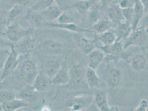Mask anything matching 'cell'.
I'll list each match as a JSON object with an SVG mask.
<instances>
[{"instance_id": "obj_3", "label": "cell", "mask_w": 148, "mask_h": 111, "mask_svg": "<svg viewBox=\"0 0 148 111\" xmlns=\"http://www.w3.org/2000/svg\"><path fill=\"white\" fill-rule=\"evenodd\" d=\"M86 69L81 65H77L70 69V80L73 86L76 88H87L86 78Z\"/></svg>"}, {"instance_id": "obj_15", "label": "cell", "mask_w": 148, "mask_h": 111, "mask_svg": "<svg viewBox=\"0 0 148 111\" xmlns=\"http://www.w3.org/2000/svg\"><path fill=\"white\" fill-rule=\"evenodd\" d=\"M106 55L121 56L122 60V55L125 49H124L122 41H116L115 42L109 45H103L99 47Z\"/></svg>"}, {"instance_id": "obj_43", "label": "cell", "mask_w": 148, "mask_h": 111, "mask_svg": "<svg viewBox=\"0 0 148 111\" xmlns=\"http://www.w3.org/2000/svg\"><path fill=\"white\" fill-rule=\"evenodd\" d=\"M42 109H43V110H42V111H50V108L48 107V106H45V107H44Z\"/></svg>"}, {"instance_id": "obj_6", "label": "cell", "mask_w": 148, "mask_h": 111, "mask_svg": "<svg viewBox=\"0 0 148 111\" xmlns=\"http://www.w3.org/2000/svg\"><path fill=\"white\" fill-rule=\"evenodd\" d=\"M20 73L25 80L29 85H32L38 74L37 65L32 60L27 58L20 67Z\"/></svg>"}, {"instance_id": "obj_14", "label": "cell", "mask_w": 148, "mask_h": 111, "mask_svg": "<svg viewBox=\"0 0 148 111\" xmlns=\"http://www.w3.org/2000/svg\"><path fill=\"white\" fill-rule=\"evenodd\" d=\"M35 42V38L29 37L21 42L19 41L13 47L18 55H27L34 47Z\"/></svg>"}, {"instance_id": "obj_44", "label": "cell", "mask_w": 148, "mask_h": 111, "mask_svg": "<svg viewBox=\"0 0 148 111\" xmlns=\"http://www.w3.org/2000/svg\"><path fill=\"white\" fill-rule=\"evenodd\" d=\"M0 111H4L3 106H2V104L0 103Z\"/></svg>"}, {"instance_id": "obj_35", "label": "cell", "mask_w": 148, "mask_h": 111, "mask_svg": "<svg viewBox=\"0 0 148 111\" xmlns=\"http://www.w3.org/2000/svg\"><path fill=\"white\" fill-rule=\"evenodd\" d=\"M122 13H123L124 19H125V21L131 24L132 19H133V7L122 9Z\"/></svg>"}, {"instance_id": "obj_8", "label": "cell", "mask_w": 148, "mask_h": 111, "mask_svg": "<svg viewBox=\"0 0 148 111\" xmlns=\"http://www.w3.org/2000/svg\"><path fill=\"white\" fill-rule=\"evenodd\" d=\"M62 48L63 47L62 43L51 39H48L44 41L40 45L41 51L47 55H60L62 51Z\"/></svg>"}, {"instance_id": "obj_29", "label": "cell", "mask_w": 148, "mask_h": 111, "mask_svg": "<svg viewBox=\"0 0 148 111\" xmlns=\"http://www.w3.org/2000/svg\"><path fill=\"white\" fill-rule=\"evenodd\" d=\"M99 0H80L75 3V7L81 14L88 11Z\"/></svg>"}, {"instance_id": "obj_19", "label": "cell", "mask_w": 148, "mask_h": 111, "mask_svg": "<svg viewBox=\"0 0 148 111\" xmlns=\"http://www.w3.org/2000/svg\"><path fill=\"white\" fill-rule=\"evenodd\" d=\"M76 40L80 49L87 55L95 49V43L97 41L96 38L93 40H90L80 35L77 36Z\"/></svg>"}, {"instance_id": "obj_5", "label": "cell", "mask_w": 148, "mask_h": 111, "mask_svg": "<svg viewBox=\"0 0 148 111\" xmlns=\"http://www.w3.org/2000/svg\"><path fill=\"white\" fill-rule=\"evenodd\" d=\"M105 71V79L107 86L112 88L117 87L122 78V73L119 68L112 65L111 62L106 63Z\"/></svg>"}, {"instance_id": "obj_27", "label": "cell", "mask_w": 148, "mask_h": 111, "mask_svg": "<svg viewBox=\"0 0 148 111\" xmlns=\"http://www.w3.org/2000/svg\"><path fill=\"white\" fill-rule=\"evenodd\" d=\"M62 65L56 60H48L44 63L43 72L51 79L56 75Z\"/></svg>"}, {"instance_id": "obj_20", "label": "cell", "mask_w": 148, "mask_h": 111, "mask_svg": "<svg viewBox=\"0 0 148 111\" xmlns=\"http://www.w3.org/2000/svg\"><path fill=\"white\" fill-rule=\"evenodd\" d=\"M130 63L134 71L139 72L143 71L146 67L147 59L144 55L137 53L132 57L130 60Z\"/></svg>"}, {"instance_id": "obj_30", "label": "cell", "mask_w": 148, "mask_h": 111, "mask_svg": "<svg viewBox=\"0 0 148 111\" xmlns=\"http://www.w3.org/2000/svg\"><path fill=\"white\" fill-rule=\"evenodd\" d=\"M24 7L18 5H14L7 12L8 16L11 20L17 18L23 11Z\"/></svg>"}, {"instance_id": "obj_22", "label": "cell", "mask_w": 148, "mask_h": 111, "mask_svg": "<svg viewBox=\"0 0 148 111\" xmlns=\"http://www.w3.org/2000/svg\"><path fill=\"white\" fill-rule=\"evenodd\" d=\"M86 78L87 86L91 89L97 88L99 86L101 79L96 72V69L88 67L86 70Z\"/></svg>"}, {"instance_id": "obj_28", "label": "cell", "mask_w": 148, "mask_h": 111, "mask_svg": "<svg viewBox=\"0 0 148 111\" xmlns=\"http://www.w3.org/2000/svg\"><path fill=\"white\" fill-rule=\"evenodd\" d=\"M96 34V39L97 41H101L103 45H109L116 41V36L112 29L102 33Z\"/></svg>"}, {"instance_id": "obj_38", "label": "cell", "mask_w": 148, "mask_h": 111, "mask_svg": "<svg viewBox=\"0 0 148 111\" xmlns=\"http://www.w3.org/2000/svg\"><path fill=\"white\" fill-rule=\"evenodd\" d=\"M134 0H120L118 5L122 9L128 7H132L134 5Z\"/></svg>"}, {"instance_id": "obj_10", "label": "cell", "mask_w": 148, "mask_h": 111, "mask_svg": "<svg viewBox=\"0 0 148 111\" xmlns=\"http://www.w3.org/2000/svg\"><path fill=\"white\" fill-rule=\"evenodd\" d=\"M70 80V69L66 64H63L51 79V83L54 85H66L69 84Z\"/></svg>"}, {"instance_id": "obj_40", "label": "cell", "mask_w": 148, "mask_h": 111, "mask_svg": "<svg viewBox=\"0 0 148 111\" xmlns=\"http://www.w3.org/2000/svg\"><path fill=\"white\" fill-rule=\"evenodd\" d=\"M101 1V5L103 7L110 6L113 4H118L120 0H99Z\"/></svg>"}, {"instance_id": "obj_4", "label": "cell", "mask_w": 148, "mask_h": 111, "mask_svg": "<svg viewBox=\"0 0 148 111\" xmlns=\"http://www.w3.org/2000/svg\"><path fill=\"white\" fill-rule=\"evenodd\" d=\"M14 45L10 48V52L4 63L2 72L0 76V82H2L7 77L12 74L19 64L18 54L14 48Z\"/></svg>"}, {"instance_id": "obj_36", "label": "cell", "mask_w": 148, "mask_h": 111, "mask_svg": "<svg viewBox=\"0 0 148 111\" xmlns=\"http://www.w3.org/2000/svg\"><path fill=\"white\" fill-rule=\"evenodd\" d=\"M88 18L90 21L93 24H95L101 19V15L97 8H93L92 10L89 13Z\"/></svg>"}, {"instance_id": "obj_37", "label": "cell", "mask_w": 148, "mask_h": 111, "mask_svg": "<svg viewBox=\"0 0 148 111\" xmlns=\"http://www.w3.org/2000/svg\"><path fill=\"white\" fill-rule=\"evenodd\" d=\"M148 110V101L147 99H141L137 107L135 108L133 111H147Z\"/></svg>"}, {"instance_id": "obj_32", "label": "cell", "mask_w": 148, "mask_h": 111, "mask_svg": "<svg viewBox=\"0 0 148 111\" xmlns=\"http://www.w3.org/2000/svg\"><path fill=\"white\" fill-rule=\"evenodd\" d=\"M15 98L16 95L12 91L8 90L0 91V103L1 104L8 102Z\"/></svg>"}, {"instance_id": "obj_21", "label": "cell", "mask_w": 148, "mask_h": 111, "mask_svg": "<svg viewBox=\"0 0 148 111\" xmlns=\"http://www.w3.org/2000/svg\"><path fill=\"white\" fill-rule=\"evenodd\" d=\"M108 14L109 19L112 22L117 24L125 21L122 13V9L118 4H113L108 7Z\"/></svg>"}, {"instance_id": "obj_11", "label": "cell", "mask_w": 148, "mask_h": 111, "mask_svg": "<svg viewBox=\"0 0 148 111\" xmlns=\"http://www.w3.org/2000/svg\"><path fill=\"white\" fill-rule=\"evenodd\" d=\"M46 25H48L49 27H53V28H61L66 30L68 31L73 32L76 33H83L86 32H90V33H95V32L91 29H87L86 28L82 27L80 26L76 25L74 23L71 24H61L59 23H55L53 22H47Z\"/></svg>"}, {"instance_id": "obj_46", "label": "cell", "mask_w": 148, "mask_h": 111, "mask_svg": "<svg viewBox=\"0 0 148 111\" xmlns=\"http://www.w3.org/2000/svg\"><path fill=\"white\" fill-rule=\"evenodd\" d=\"M1 82H0V85H1Z\"/></svg>"}, {"instance_id": "obj_2", "label": "cell", "mask_w": 148, "mask_h": 111, "mask_svg": "<svg viewBox=\"0 0 148 111\" xmlns=\"http://www.w3.org/2000/svg\"><path fill=\"white\" fill-rule=\"evenodd\" d=\"M93 101V97L91 96H73L66 99L65 105L72 111H85L90 107Z\"/></svg>"}, {"instance_id": "obj_31", "label": "cell", "mask_w": 148, "mask_h": 111, "mask_svg": "<svg viewBox=\"0 0 148 111\" xmlns=\"http://www.w3.org/2000/svg\"><path fill=\"white\" fill-rule=\"evenodd\" d=\"M11 20L9 18L7 13H0V32L5 31L11 24Z\"/></svg>"}, {"instance_id": "obj_41", "label": "cell", "mask_w": 148, "mask_h": 111, "mask_svg": "<svg viewBox=\"0 0 148 111\" xmlns=\"http://www.w3.org/2000/svg\"><path fill=\"white\" fill-rule=\"evenodd\" d=\"M12 1L14 5H18L22 6L25 7L29 5L32 0H10Z\"/></svg>"}, {"instance_id": "obj_42", "label": "cell", "mask_w": 148, "mask_h": 111, "mask_svg": "<svg viewBox=\"0 0 148 111\" xmlns=\"http://www.w3.org/2000/svg\"><path fill=\"white\" fill-rule=\"evenodd\" d=\"M144 7L145 11L148 10V0H140Z\"/></svg>"}, {"instance_id": "obj_1", "label": "cell", "mask_w": 148, "mask_h": 111, "mask_svg": "<svg viewBox=\"0 0 148 111\" xmlns=\"http://www.w3.org/2000/svg\"><path fill=\"white\" fill-rule=\"evenodd\" d=\"M148 41V28L144 26L138 27L135 31H132L130 36L122 40L124 49L130 47H140L145 45Z\"/></svg>"}, {"instance_id": "obj_47", "label": "cell", "mask_w": 148, "mask_h": 111, "mask_svg": "<svg viewBox=\"0 0 148 111\" xmlns=\"http://www.w3.org/2000/svg\"><path fill=\"white\" fill-rule=\"evenodd\" d=\"M9 1H10V0H9Z\"/></svg>"}, {"instance_id": "obj_7", "label": "cell", "mask_w": 148, "mask_h": 111, "mask_svg": "<svg viewBox=\"0 0 148 111\" xmlns=\"http://www.w3.org/2000/svg\"><path fill=\"white\" fill-rule=\"evenodd\" d=\"M30 30L21 27L17 23H14L8 27L5 31L7 38L13 44L20 41L23 38L28 35Z\"/></svg>"}, {"instance_id": "obj_24", "label": "cell", "mask_w": 148, "mask_h": 111, "mask_svg": "<svg viewBox=\"0 0 148 111\" xmlns=\"http://www.w3.org/2000/svg\"><path fill=\"white\" fill-rule=\"evenodd\" d=\"M112 21L109 18H101L93 25L91 30H92L95 33L99 34L110 30L112 29Z\"/></svg>"}, {"instance_id": "obj_9", "label": "cell", "mask_w": 148, "mask_h": 111, "mask_svg": "<svg viewBox=\"0 0 148 111\" xmlns=\"http://www.w3.org/2000/svg\"><path fill=\"white\" fill-rule=\"evenodd\" d=\"M93 99L96 105L100 111H119L117 108L111 107L109 105L107 94L104 91H97L95 93Z\"/></svg>"}, {"instance_id": "obj_34", "label": "cell", "mask_w": 148, "mask_h": 111, "mask_svg": "<svg viewBox=\"0 0 148 111\" xmlns=\"http://www.w3.org/2000/svg\"><path fill=\"white\" fill-rule=\"evenodd\" d=\"M58 23L61 24H67L74 23V19H73L70 16L65 12H62V14L59 16L57 19Z\"/></svg>"}, {"instance_id": "obj_45", "label": "cell", "mask_w": 148, "mask_h": 111, "mask_svg": "<svg viewBox=\"0 0 148 111\" xmlns=\"http://www.w3.org/2000/svg\"><path fill=\"white\" fill-rule=\"evenodd\" d=\"M54 1L57 2V3H58V5H59L61 2H62V0H54Z\"/></svg>"}, {"instance_id": "obj_26", "label": "cell", "mask_w": 148, "mask_h": 111, "mask_svg": "<svg viewBox=\"0 0 148 111\" xmlns=\"http://www.w3.org/2000/svg\"><path fill=\"white\" fill-rule=\"evenodd\" d=\"M62 12V11L60 7L54 4L42 11L41 14L43 15L45 20L48 19L51 21L57 19Z\"/></svg>"}, {"instance_id": "obj_16", "label": "cell", "mask_w": 148, "mask_h": 111, "mask_svg": "<svg viewBox=\"0 0 148 111\" xmlns=\"http://www.w3.org/2000/svg\"><path fill=\"white\" fill-rule=\"evenodd\" d=\"M113 31L116 36V41H120L130 36L132 32V27L130 23L124 21L118 24L116 28Z\"/></svg>"}, {"instance_id": "obj_39", "label": "cell", "mask_w": 148, "mask_h": 111, "mask_svg": "<svg viewBox=\"0 0 148 111\" xmlns=\"http://www.w3.org/2000/svg\"><path fill=\"white\" fill-rule=\"evenodd\" d=\"M14 45V44L9 41L7 38L0 36V49H4L7 47L11 48Z\"/></svg>"}, {"instance_id": "obj_13", "label": "cell", "mask_w": 148, "mask_h": 111, "mask_svg": "<svg viewBox=\"0 0 148 111\" xmlns=\"http://www.w3.org/2000/svg\"><path fill=\"white\" fill-rule=\"evenodd\" d=\"M51 84V79L43 71L37 74L32 85L39 92L47 90Z\"/></svg>"}, {"instance_id": "obj_17", "label": "cell", "mask_w": 148, "mask_h": 111, "mask_svg": "<svg viewBox=\"0 0 148 111\" xmlns=\"http://www.w3.org/2000/svg\"><path fill=\"white\" fill-rule=\"evenodd\" d=\"M38 92L32 85H29L22 89L19 93V99H22L27 103L30 104L35 102L38 97Z\"/></svg>"}, {"instance_id": "obj_33", "label": "cell", "mask_w": 148, "mask_h": 111, "mask_svg": "<svg viewBox=\"0 0 148 111\" xmlns=\"http://www.w3.org/2000/svg\"><path fill=\"white\" fill-rule=\"evenodd\" d=\"M54 0H38L36 5L34 6V10L43 11L48 7L54 4Z\"/></svg>"}, {"instance_id": "obj_23", "label": "cell", "mask_w": 148, "mask_h": 111, "mask_svg": "<svg viewBox=\"0 0 148 111\" xmlns=\"http://www.w3.org/2000/svg\"><path fill=\"white\" fill-rule=\"evenodd\" d=\"M25 19L28 21L32 25L39 27L44 24L45 19L41 13H38L32 10H28L25 16Z\"/></svg>"}, {"instance_id": "obj_18", "label": "cell", "mask_w": 148, "mask_h": 111, "mask_svg": "<svg viewBox=\"0 0 148 111\" xmlns=\"http://www.w3.org/2000/svg\"><path fill=\"white\" fill-rule=\"evenodd\" d=\"M106 54L99 49H94L87 55L88 67L96 69L101 63L103 62Z\"/></svg>"}, {"instance_id": "obj_25", "label": "cell", "mask_w": 148, "mask_h": 111, "mask_svg": "<svg viewBox=\"0 0 148 111\" xmlns=\"http://www.w3.org/2000/svg\"><path fill=\"white\" fill-rule=\"evenodd\" d=\"M30 104L20 99H12L8 102L2 103L4 111H14L19 109L27 107Z\"/></svg>"}, {"instance_id": "obj_12", "label": "cell", "mask_w": 148, "mask_h": 111, "mask_svg": "<svg viewBox=\"0 0 148 111\" xmlns=\"http://www.w3.org/2000/svg\"><path fill=\"white\" fill-rule=\"evenodd\" d=\"M133 9V19L131 23L132 31H135L138 27V25L143 19L145 11L144 7L140 0H134Z\"/></svg>"}]
</instances>
